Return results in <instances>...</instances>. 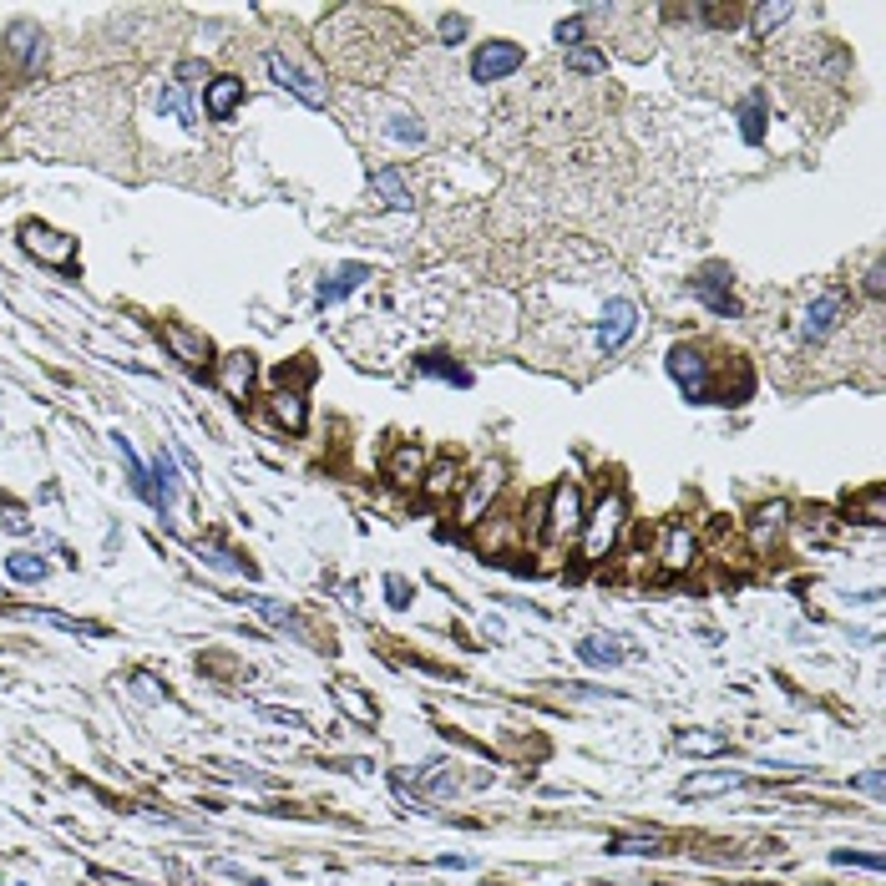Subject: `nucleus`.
<instances>
[{
  "instance_id": "1",
  "label": "nucleus",
  "mask_w": 886,
  "mask_h": 886,
  "mask_svg": "<svg viewBox=\"0 0 886 886\" xmlns=\"http://www.w3.org/2000/svg\"><path fill=\"white\" fill-rule=\"evenodd\" d=\"M623 512H628V507H623V492H603V502L583 517V532H578V537H583V557H588V562H603V557L618 547V537H623Z\"/></svg>"
},
{
  "instance_id": "2",
  "label": "nucleus",
  "mask_w": 886,
  "mask_h": 886,
  "mask_svg": "<svg viewBox=\"0 0 886 886\" xmlns=\"http://www.w3.org/2000/svg\"><path fill=\"white\" fill-rule=\"evenodd\" d=\"M583 532V492H578V481H557L552 497H547V517H542V537L552 547L562 542H573Z\"/></svg>"
},
{
  "instance_id": "3",
  "label": "nucleus",
  "mask_w": 886,
  "mask_h": 886,
  "mask_svg": "<svg viewBox=\"0 0 886 886\" xmlns=\"http://www.w3.org/2000/svg\"><path fill=\"white\" fill-rule=\"evenodd\" d=\"M264 66H269V76L284 87V92H294L304 107H325V76H314L309 66H299V61H289L284 51H269L264 56Z\"/></svg>"
},
{
  "instance_id": "4",
  "label": "nucleus",
  "mask_w": 886,
  "mask_h": 886,
  "mask_svg": "<svg viewBox=\"0 0 886 886\" xmlns=\"http://www.w3.org/2000/svg\"><path fill=\"white\" fill-rule=\"evenodd\" d=\"M527 66V51L517 46V41H487V46H476V56H471V76L481 87L487 82H507V76H517Z\"/></svg>"
},
{
  "instance_id": "5",
  "label": "nucleus",
  "mask_w": 886,
  "mask_h": 886,
  "mask_svg": "<svg viewBox=\"0 0 886 886\" xmlns=\"http://www.w3.org/2000/svg\"><path fill=\"white\" fill-rule=\"evenodd\" d=\"M21 249L31 259L51 264V269H71L76 264V238H66V233H56L46 223H21Z\"/></svg>"
},
{
  "instance_id": "6",
  "label": "nucleus",
  "mask_w": 886,
  "mask_h": 886,
  "mask_svg": "<svg viewBox=\"0 0 886 886\" xmlns=\"http://www.w3.org/2000/svg\"><path fill=\"white\" fill-rule=\"evenodd\" d=\"M633 330H638V304H633V299H608V309H603V319H598V350H603V355L623 350V345L633 340Z\"/></svg>"
},
{
  "instance_id": "7",
  "label": "nucleus",
  "mask_w": 886,
  "mask_h": 886,
  "mask_svg": "<svg viewBox=\"0 0 886 886\" xmlns=\"http://www.w3.org/2000/svg\"><path fill=\"white\" fill-rule=\"evenodd\" d=\"M669 375H674V385L694 400V406H704V400H709V370H704V355H699V350L674 345V350H669Z\"/></svg>"
},
{
  "instance_id": "8",
  "label": "nucleus",
  "mask_w": 886,
  "mask_h": 886,
  "mask_svg": "<svg viewBox=\"0 0 886 886\" xmlns=\"http://www.w3.org/2000/svg\"><path fill=\"white\" fill-rule=\"evenodd\" d=\"M846 289H826L811 309H805V319H800V335L805 340H826V335H836V325L846 319Z\"/></svg>"
},
{
  "instance_id": "9",
  "label": "nucleus",
  "mask_w": 886,
  "mask_h": 886,
  "mask_svg": "<svg viewBox=\"0 0 886 886\" xmlns=\"http://www.w3.org/2000/svg\"><path fill=\"white\" fill-rule=\"evenodd\" d=\"M163 345H168V350H173V360H183L188 370L213 365V345H208V335H198V330L178 325V319H168V325H163Z\"/></svg>"
},
{
  "instance_id": "10",
  "label": "nucleus",
  "mask_w": 886,
  "mask_h": 886,
  "mask_svg": "<svg viewBox=\"0 0 886 886\" xmlns=\"http://www.w3.org/2000/svg\"><path fill=\"white\" fill-rule=\"evenodd\" d=\"M254 375H259V365H254V355H249V350H233V355H223V360H218V385H223V395H228V400H249Z\"/></svg>"
},
{
  "instance_id": "11",
  "label": "nucleus",
  "mask_w": 886,
  "mask_h": 886,
  "mask_svg": "<svg viewBox=\"0 0 886 886\" xmlns=\"http://www.w3.org/2000/svg\"><path fill=\"white\" fill-rule=\"evenodd\" d=\"M694 299L709 304L719 319H740V299L730 294V279H724V269H704V274L694 279Z\"/></svg>"
},
{
  "instance_id": "12",
  "label": "nucleus",
  "mask_w": 886,
  "mask_h": 886,
  "mask_svg": "<svg viewBox=\"0 0 886 886\" xmlns=\"http://www.w3.org/2000/svg\"><path fill=\"white\" fill-rule=\"evenodd\" d=\"M740 785H745L740 770H699V775H689V780L679 785V795H684V800H709V795H730V790H740Z\"/></svg>"
},
{
  "instance_id": "13",
  "label": "nucleus",
  "mask_w": 886,
  "mask_h": 886,
  "mask_svg": "<svg viewBox=\"0 0 886 886\" xmlns=\"http://www.w3.org/2000/svg\"><path fill=\"white\" fill-rule=\"evenodd\" d=\"M497 492H502V461H492V466H487V471H481V476L471 481V487H466V502H461V522L471 527L481 512H487V502H492Z\"/></svg>"
},
{
  "instance_id": "14",
  "label": "nucleus",
  "mask_w": 886,
  "mask_h": 886,
  "mask_svg": "<svg viewBox=\"0 0 886 886\" xmlns=\"http://www.w3.org/2000/svg\"><path fill=\"white\" fill-rule=\"evenodd\" d=\"M147 481H152V507H157V512H168V507H173V492H178V466H173V451H157V456H152Z\"/></svg>"
},
{
  "instance_id": "15",
  "label": "nucleus",
  "mask_w": 886,
  "mask_h": 886,
  "mask_svg": "<svg viewBox=\"0 0 886 886\" xmlns=\"http://www.w3.org/2000/svg\"><path fill=\"white\" fill-rule=\"evenodd\" d=\"M238 102H244V82H238V76H213V82L203 87V107H208V117H233Z\"/></svg>"
},
{
  "instance_id": "16",
  "label": "nucleus",
  "mask_w": 886,
  "mask_h": 886,
  "mask_svg": "<svg viewBox=\"0 0 886 886\" xmlns=\"http://www.w3.org/2000/svg\"><path fill=\"white\" fill-rule=\"evenodd\" d=\"M370 188H375V198H380L385 208H395V213L416 208V198H411V183L400 178L395 168H380V173H370Z\"/></svg>"
},
{
  "instance_id": "17",
  "label": "nucleus",
  "mask_w": 886,
  "mask_h": 886,
  "mask_svg": "<svg viewBox=\"0 0 886 886\" xmlns=\"http://www.w3.org/2000/svg\"><path fill=\"white\" fill-rule=\"evenodd\" d=\"M421 466H426V451H421V446H395L390 461H385V476L395 481V487H416V481H421Z\"/></svg>"
},
{
  "instance_id": "18",
  "label": "nucleus",
  "mask_w": 886,
  "mask_h": 886,
  "mask_svg": "<svg viewBox=\"0 0 886 886\" xmlns=\"http://www.w3.org/2000/svg\"><path fill=\"white\" fill-rule=\"evenodd\" d=\"M694 552H699L694 532H689V527H669V532H664V552H659V562H664L669 573H684L689 562H694Z\"/></svg>"
},
{
  "instance_id": "19",
  "label": "nucleus",
  "mask_w": 886,
  "mask_h": 886,
  "mask_svg": "<svg viewBox=\"0 0 886 886\" xmlns=\"http://www.w3.org/2000/svg\"><path fill=\"white\" fill-rule=\"evenodd\" d=\"M6 46H11V56L21 61V71H26V76H31V71H41L46 46H41V31H36V26H16V31L6 36Z\"/></svg>"
},
{
  "instance_id": "20",
  "label": "nucleus",
  "mask_w": 886,
  "mask_h": 886,
  "mask_svg": "<svg viewBox=\"0 0 886 886\" xmlns=\"http://www.w3.org/2000/svg\"><path fill=\"white\" fill-rule=\"evenodd\" d=\"M269 411H274V421H279L284 431H304V421H309V411H304L299 390H284V385L269 395Z\"/></svg>"
},
{
  "instance_id": "21",
  "label": "nucleus",
  "mask_w": 886,
  "mask_h": 886,
  "mask_svg": "<svg viewBox=\"0 0 886 886\" xmlns=\"http://www.w3.org/2000/svg\"><path fill=\"white\" fill-rule=\"evenodd\" d=\"M365 279H370V269H365V264H345V269H340L330 284H319V294H314V299H319V309H325V304H335V299H345V294H355Z\"/></svg>"
},
{
  "instance_id": "22",
  "label": "nucleus",
  "mask_w": 886,
  "mask_h": 886,
  "mask_svg": "<svg viewBox=\"0 0 886 886\" xmlns=\"http://www.w3.org/2000/svg\"><path fill=\"white\" fill-rule=\"evenodd\" d=\"M249 608H254L264 623H274V628H289L299 643H309V633H304V623L294 618V608H289V603H274V598H259V593H254V598H249Z\"/></svg>"
},
{
  "instance_id": "23",
  "label": "nucleus",
  "mask_w": 886,
  "mask_h": 886,
  "mask_svg": "<svg viewBox=\"0 0 886 886\" xmlns=\"http://www.w3.org/2000/svg\"><path fill=\"white\" fill-rule=\"evenodd\" d=\"M679 750L709 760V755H724V750H730V740H724L719 730H684V735H679Z\"/></svg>"
},
{
  "instance_id": "24",
  "label": "nucleus",
  "mask_w": 886,
  "mask_h": 886,
  "mask_svg": "<svg viewBox=\"0 0 886 886\" xmlns=\"http://www.w3.org/2000/svg\"><path fill=\"white\" fill-rule=\"evenodd\" d=\"M740 137L755 147V142H765V97L755 92V97H745V107H740Z\"/></svg>"
},
{
  "instance_id": "25",
  "label": "nucleus",
  "mask_w": 886,
  "mask_h": 886,
  "mask_svg": "<svg viewBox=\"0 0 886 886\" xmlns=\"http://www.w3.org/2000/svg\"><path fill=\"white\" fill-rule=\"evenodd\" d=\"M6 573H11L16 583H41V578H46V557H41V552H11V557H6Z\"/></svg>"
},
{
  "instance_id": "26",
  "label": "nucleus",
  "mask_w": 886,
  "mask_h": 886,
  "mask_svg": "<svg viewBox=\"0 0 886 886\" xmlns=\"http://www.w3.org/2000/svg\"><path fill=\"white\" fill-rule=\"evenodd\" d=\"M578 659H583V664H623V649H618L613 638H598V633H593V638L578 643Z\"/></svg>"
},
{
  "instance_id": "27",
  "label": "nucleus",
  "mask_w": 886,
  "mask_h": 886,
  "mask_svg": "<svg viewBox=\"0 0 886 886\" xmlns=\"http://www.w3.org/2000/svg\"><path fill=\"white\" fill-rule=\"evenodd\" d=\"M456 476H461V471H456V461H441V466H431L421 481H426V492H431V497H451V492L461 487Z\"/></svg>"
},
{
  "instance_id": "28",
  "label": "nucleus",
  "mask_w": 886,
  "mask_h": 886,
  "mask_svg": "<svg viewBox=\"0 0 886 886\" xmlns=\"http://www.w3.org/2000/svg\"><path fill=\"white\" fill-rule=\"evenodd\" d=\"M790 16H795V6H755V11H750V26H755V36H770V31H780Z\"/></svg>"
},
{
  "instance_id": "29",
  "label": "nucleus",
  "mask_w": 886,
  "mask_h": 886,
  "mask_svg": "<svg viewBox=\"0 0 886 886\" xmlns=\"http://www.w3.org/2000/svg\"><path fill=\"white\" fill-rule=\"evenodd\" d=\"M568 71H578V76H598V71H608V56L593 51V46H573V51H568Z\"/></svg>"
},
{
  "instance_id": "30",
  "label": "nucleus",
  "mask_w": 886,
  "mask_h": 886,
  "mask_svg": "<svg viewBox=\"0 0 886 886\" xmlns=\"http://www.w3.org/2000/svg\"><path fill=\"white\" fill-rule=\"evenodd\" d=\"M785 517H790V507H785V502H770V507H760V512H755V537H760V542H770V537L785 527Z\"/></svg>"
},
{
  "instance_id": "31",
  "label": "nucleus",
  "mask_w": 886,
  "mask_h": 886,
  "mask_svg": "<svg viewBox=\"0 0 886 886\" xmlns=\"http://www.w3.org/2000/svg\"><path fill=\"white\" fill-rule=\"evenodd\" d=\"M659 841L654 836H613L608 841V856H654Z\"/></svg>"
},
{
  "instance_id": "32",
  "label": "nucleus",
  "mask_w": 886,
  "mask_h": 886,
  "mask_svg": "<svg viewBox=\"0 0 886 886\" xmlns=\"http://www.w3.org/2000/svg\"><path fill=\"white\" fill-rule=\"evenodd\" d=\"M385 137H395V142H421V137H426V127H421L411 112H395V117L385 122Z\"/></svg>"
},
{
  "instance_id": "33",
  "label": "nucleus",
  "mask_w": 886,
  "mask_h": 886,
  "mask_svg": "<svg viewBox=\"0 0 886 886\" xmlns=\"http://www.w3.org/2000/svg\"><path fill=\"white\" fill-rule=\"evenodd\" d=\"M157 107L163 112H173L183 127H193L198 117H193V107H188V97H183V87H163V97H157Z\"/></svg>"
},
{
  "instance_id": "34",
  "label": "nucleus",
  "mask_w": 886,
  "mask_h": 886,
  "mask_svg": "<svg viewBox=\"0 0 886 886\" xmlns=\"http://www.w3.org/2000/svg\"><path fill=\"white\" fill-rule=\"evenodd\" d=\"M203 562H208V568H218V573H254L244 557H233V552H223V547H213V542L203 547Z\"/></svg>"
},
{
  "instance_id": "35",
  "label": "nucleus",
  "mask_w": 886,
  "mask_h": 886,
  "mask_svg": "<svg viewBox=\"0 0 886 886\" xmlns=\"http://www.w3.org/2000/svg\"><path fill=\"white\" fill-rule=\"evenodd\" d=\"M421 370H426V375H446V380H451V385H461V390L471 385V375H466V370H456V365H446L441 355H421Z\"/></svg>"
},
{
  "instance_id": "36",
  "label": "nucleus",
  "mask_w": 886,
  "mask_h": 886,
  "mask_svg": "<svg viewBox=\"0 0 886 886\" xmlns=\"http://www.w3.org/2000/svg\"><path fill=\"white\" fill-rule=\"evenodd\" d=\"M335 699H340V704H345V709H350L355 719H365V724L375 719V704H370V699H360V694H355L350 684H335Z\"/></svg>"
},
{
  "instance_id": "37",
  "label": "nucleus",
  "mask_w": 886,
  "mask_h": 886,
  "mask_svg": "<svg viewBox=\"0 0 886 886\" xmlns=\"http://www.w3.org/2000/svg\"><path fill=\"white\" fill-rule=\"evenodd\" d=\"M583 31H588V16H573V21H562L552 36H557L562 51H573V46H583Z\"/></svg>"
},
{
  "instance_id": "38",
  "label": "nucleus",
  "mask_w": 886,
  "mask_h": 886,
  "mask_svg": "<svg viewBox=\"0 0 886 886\" xmlns=\"http://www.w3.org/2000/svg\"><path fill=\"white\" fill-rule=\"evenodd\" d=\"M836 866H861V871H881V856L876 851H831Z\"/></svg>"
},
{
  "instance_id": "39",
  "label": "nucleus",
  "mask_w": 886,
  "mask_h": 886,
  "mask_svg": "<svg viewBox=\"0 0 886 886\" xmlns=\"http://www.w3.org/2000/svg\"><path fill=\"white\" fill-rule=\"evenodd\" d=\"M856 507L866 512V522H871V527H881V517H886V507H881V487H871V492H866Z\"/></svg>"
},
{
  "instance_id": "40",
  "label": "nucleus",
  "mask_w": 886,
  "mask_h": 886,
  "mask_svg": "<svg viewBox=\"0 0 886 886\" xmlns=\"http://www.w3.org/2000/svg\"><path fill=\"white\" fill-rule=\"evenodd\" d=\"M881 785H886V775H881V770H866V775H856V780H851V790H866V795H876V800H881Z\"/></svg>"
},
{
  "instance_id": "41",
  "label": "nucleus",
  "mask_w": 886,
  "mask_h": 886,
  "mask_svg": "<svg viewBox=\"0 0 886 886\" xmlns=\"http://www.w3.org/2000/svg\"><path fill=\"white\" fill-rule=\"evenodd\" d=\"M704 21H709V26H735V21H740V11H735V6H709V11H704Z\"/></svg>"
},
{
  "instance_id": "42",
  "label": "nucleus",
  "mask_w": 886,
  "mask_h": 886,
  "mask_svg": "<svg viewBox=\"0 0 886 886\" xmlns=\"http://www.w3.org/2000/svg\"><path fill=\"white\" fill-rule=\"evenodd\" d=\"M385 593H390V608H406L411 603V588L400 583V578H385Z\"/></svg>"
},
{
  "instance_id": "43",
  "label": "nucleus",
  "mask_w": 886,
  "mask_h": 886,
  "mask_svg": "<svg viewBox=\"0 0 886 886\" xmlns=\"http://www.w3.org/2000/svg\"><path fill=\"white\" fill-rule=\"evenodd\" d=\"M461 36H466V21H461V16H446V21H441V41H446V46H456Z\"/></svg>"
},
{
  "instance_id": "44",
  "label": "nucleus",
  "mask_w": 886,
  "mask_h": 886,
  "mask_svg": "<svg viewBox=\"0 0 886 886\" xmlns=\"http://www.w3.org/2000/svg\"><path fill=\"white\" fill-rule=\"evenodd\" d=\"M0 522H6V527H11V532H26V527H31V522H26V512H21V507H6V512H0Z\"/></svg>"
},
{
  "instance_id": "45",
  "label": "nucleus",
  "mask_w": 886,
  "mask_h": 886,
  "mask_svg": "<svg viewBox=\"0 0 886 886\" xmlns=\"http://www.w3.org/2000/svg\"><path fill=\"white\" fill-rule=\"evenodd\" d=\"M132 684H137V694H142V699H152V704L163 699V689H157V679H147V674H137Z\"/></svg>"
},
{
  "instance_id": "46",
  "label": "nucleus",
  "mask_w": 886,
  "mask_h": 886,
  "mask_svg": "<svg viewBox=\"0 0 886 886\" xmlns=\"http://www.w3.org/2000/svg\"><path fill=\"white\" fill-rule=\"evenodd\" d=\"M881 289H886V274H881V264H871V269H866V294L881 299Z\"/></svg>"
},
{
  "instance_id": "47",
  "label": "nucleus",
  "mask_w": 886,
  "mask_h": 886,
  "mask_svg": "<svg viewBox=\"0 0 886 886\" xmlns=\"http://www.w3.org/2000/svg\"><path fill=\"white\" fill-rule=\"evenodd\" d=\"M203 76H208V71H203L198 61H183V66H178V82H203Z\"/></svg>"
},
{
  "instance_id": "48",
  "label": "nucleus",
  "mask_w": 886,
  "mask_h": 886,
  "mask_svg": "<svg viewBox=\"0 0 886 886\" xmlns=\"http://www.w3.org/2000/svg\"><path fill=\"white\" fill-rule=\"evenodd\" d=\"M269 719H274V724H289V730H299V724H304L294 709H269Z\"/></svg>"
}]
</instances>
